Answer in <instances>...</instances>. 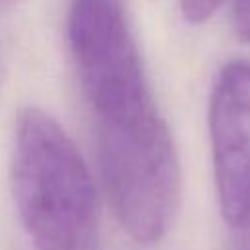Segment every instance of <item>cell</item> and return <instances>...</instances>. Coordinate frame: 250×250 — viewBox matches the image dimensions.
<instances>
[{
    "mask_svg": "<svg viewBox=\"0 0 250 250\" xmlns=\"http://www.w3.org/2000/svg\"><path fill=\"white\" fill-rule=\"evenodd\" d=\"M14 197L35 250H96L98 209L90 170L66 131L43 109L20 113Z\"/></svg>",
    "mask_w": 250,
    "mask_h": 250,
    "instance_id": "cell-1",
    "label": "cell"
},
{
    "mask_svg": "<svg viewBox=\"0 0 250 250\" xmlns=\"http://www.w3.org/2000/svg\"><path fill=\"white\" fill-rule=\"evenodd\" d=\"M102 180L123 230L139 244L160 242L176 221L182 170L176 145L156 105L96 123Z\"/></svg>",
    "mask_w": 250,
    "mask_h": 250,
    "instance_id": "cell-2",
    "label": "cell"
},
{
    "mask_svg": "<svg viewBox=\"0 0 250 250\" xmlns=\"http://www.w3.org/2000/svg\"><path fill=\"white\" fill-rule=\"evenodd\" d=\"M66 33L74 68L96 123L154 107L129 27L125 0H72Z\"/></svg>",
    "mask_w": 250,
    "mask_h": 250,
    "instance_id": "cell-3",
    "label": "cell"
},
{
    "mask_svg": "<svg viewBox=\"0 0 250 250\" xmlns=\"http://www.w3.org/2000/svg\"><path fill=\"white\" fill-rule=\"evenodd\" d=\"M209 139L219 209L232 229L250 213V61L219 68L209 96Z\"/></svg>",
    "mask_w": 250,
    "mask_h": 250,
    "instance_id": "cell-4",
    "label": "cell"
},
{
    "mask_svg": "<svg viewBox=\"0 0 250 250\" xmlns=\"http://www.w3.org/2000/svg\"><path fill=\"white\" fill-rule=\"evenodd\" d=\"M225 0H180V10L186 21L197 25L213 18Z\"/></svg>",
    "mask_w": 250,
    "mask_h": 250,
    "instance_id": "cell-5",
    "label": "cell"
},
{
    "mask_svg": "<svg viewBox=\"0 0 250 250\" xmlns=\"http://www.w3.org/2000/svg\"><path fill=\"white\" fill-rule=\"evenodd\" d=\"M232 27L240 41L250 43V0H234Z\"/></svg>",
    "mask_w": 250,
    "mask_h": 250,
    "instance_id": "cell-6",
    "label": "cell"
},
{
    "mask_svg": "<svg viewBox=\"0 0 250 250\" xmlns=\"http://www.w3.org/2000/svg\"><path fill=\"white\" fill-rule=\"evenodd\" d=\"M232 250H250V213L240 225L232 227Z\"/></svg>",
    "mask_w": 250,
    "mask_h": 250,
    "instance_id": "cell-7",
    "label": "cell"
},
{
    "mask_svg": "<svg viewBox=\"0 0 250 250\" xmlns=\"http://www.w3.org/2000/svg\"><path fill=\"white\" fill-rule=\"evenodd\" d=\"M0 76H2V51H0Z\"/></svg>",
    "mask_w": 250,
    "mask_h": 250,
    "instance_id": "cell-8",
    "label": "cell"
},
{
    "mask_svg": "<svg viewBox=\"0 0 250 250\" xmlns=\"http://www.w3.org/2000/svg\"><path fill=\"white\" fill-rule=\"evenodd\" d=\"M8 2H12V0H0V6H4V4H8Z\"/></svg>",
    "mask_w": 250,
    "mask_h": 250,
    "instance_id": "cell-9",
    "label": "cell"
}]
</instances>
